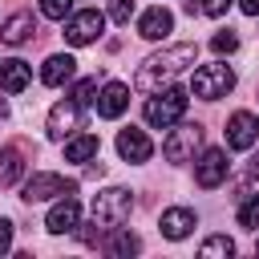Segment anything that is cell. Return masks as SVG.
Listing matches in <instances>:
<instances>
[{
	"instance_id": "obj_1",
	"label": "cell",
	"mask_w": 259,
	"mask_h": 259,
	"mask_svg": "<svg viewBox=\"0 0 259 259\" xmlns=\"http://www.w3.org/2000/svg\"><path fill=\"white\" fill-rule=\"evenodd\" d=\"M198 61V45H170V49H162V53H150L142 65H138V73H134V89L138 93H158L162 85H170L186 65H194Z\"/></svg>"
},
{
	"instance_id": "obj_2",
	"label": "cell",
	"mask_w": 259,
	"mask_h": 259,
	"mask_svg": "<svg viewBox=\"0 0 259 259\" xmlns=\"http://www.w3.org/2000/svg\"><path fill=\"white\" fill-rule=\"evenodd\" d=\"M186 89H174V85H166V89H158L150 101H146V121L154 125V130H170V125H178L182 121V113H186Z\"/></svg>"
},
{
	"instance_id": "obj_3",
	"label": "cell",
	"mask_w": 259,
	"mask_h": 259,
	"mask_svg": "<svg viewBox=\"0 0 259 259\" xmlns=\"http://www.w3.org/2000/svg\"><path fill=\"white\" fill-rule=\"evenodd\" d=\"M130 210H134V194H130L125 186H109V190L93 194V223H97L101 231L121 227V223L130 219Z\"/></svg>"
},
{
	"instance_id": "obj_4",
	"label": "cell",
	"mask_w": 259,
	"mask_h": 259,
	"mask_svg": "<svg viewBox=\"0 0 259 259\" xmlns=\"http://www.w3.org/2000/svg\"><path fill=\"white\" fill-rule=\"evenodd\" d=\"M231 89H235V69H231L227 61L202 65V69H194V77H190V93L202 97V101H219V97H227Z\"/></svg>"
},
{
	"instance_id": "obj_5",
	"label": "cell",
	"mask_w": 259,
	"mask_h": 259,
	"mask_svg": "<svg viewBox=\"0 0 259 259\" xmlns=\"http://www.w3.org/2000/svg\"><path fill=\"white\" fill-rule=\"evenodd\" d=\"M198 146H202V125L198 121H182V125H170V138L162 142V154H166V162L182 166V162L194 158Z\"/></svg>"
},
{
	"instance_id": "obj_6",
	"label": "cell",
	"mask_w": 259,
	"mask_h": 259,
	"mask_svg": "<svg viewBox=\"0 0 259 259\" xmlns=\"http://www.w3.org/2000/svg\"><path fill=\"white\" fill-rule=\"evenodd\" d=\"M65 194H77V182L61 178V174H53V170L32 174V178L24 182V190H20V198H24L28 206H32V202H49V198H65Z\"/></svg>"
},
{
	"instance_id": "obj_7",
	"label": "cell",
	"mask_w": 259,
	"mask_h": 259,
	"mask_svg": "<svg viewBox=\"0 0 259 259\" xmlns=\"http://www.w3.org/2000/svg\"><path fill=\"white\" fill-rule=\"evenodd\" d=\"M105 32V16L97 12V8H81V12H73L69 20H65V40L69 45H93L97 36Z\"/></svg>"
},
{
	"instance_id": "obj_8",
	"label": "cell",
	"mask_w": 259,
	"mask_h": 259,
	"mask_svg": "<svg viewBox=\"0 0 259 259\" xmlns=\"http://www.w3.org/2000/svg\"><path fill=\"white\" fill-rule=\"evenodd\" d=\"M231 174V162H227V150H202V158L194 162V182L202 190H214L219 182H227Z\"/></svg>"
},
{
	"instance_id": "obj_9",
	"label": "cell",
	"mask_w": 259,
	"mask_h": 259,
	"mask_svg": "<svg viewBox=\"0 0 259 259\" xmlns=\"http://www.w3.org/2000/svg\"><path fill=\"white\" fill-rule=\"evenodd\" d=\"M81 109H85V105H77L73 97H69V101H57V105L49 109V138H53V142H65L69 134H77V130H81Z\"/></svg>"
},
{
	"instance_id": "obj_10",
	"label": "cell",
	"mask_w": 259,
	"mask_h": 259,
	"mask_svg": "<svg viewBox=\"0 0 259 259\" xmlns=\"http://www.w3.org/2000/svg\"><path fill=\"white\" fill-rule=\"evenodd\" d=\"M255 138H259V117H255V113L239 109V113L227 117V146H231V150H251Z\"/></svg>"
},
{
	"instance_id": "obj_11",
	"label": "cell",
	"mask_w": 259,
	"mask_h": 259,
	"mask_svg": "<svg viewBox=\"0 0 259 259\" xmlns=\"http://www.w3.org/2000/svg\"><path fill=\"white\" fill-rule=\"evenodd\" d=\"M77 223H81V206H77L73 194H65V198L49 210V219H45V227H49L53 235H69V231H77Z\"/></svg>"
},
{
	"instance_id": "obj_12",
	"label": "cell",
	"mask_w": 259,
	"mask_h": 259,
	"mask_svg": "<svg viewBox=\"0 0 259 259\" xmlns=\"http://www.w3.org/2000/svg\"><path fill=\"white\" fill-rule=\"evenodd\" d=\"M117 154H121L125 162H146V158L154 154V142H150L142 130H134V125H130V130H121V134H117Z\"/></svg>"
},
{
	"instance_id": "obj_13",
	"label": "cell",
	"mask_w": 259,
	"mask_h": 259,
	"mask_svg": "<svg viewBox=\"0 0 259 259\" xmlns=\"http://www.w3.org/2000/svg\"><path fill=\"white\" fill-rule=\"evenodd\" d=\"M170 28H174V16H170L162 4L146 8V12H142V20H138V36H146V40H162Z\"/></svg>"
},
{
	"instance_id": "obj_14",
	"label": "cell",
	"mask_w": 259,
	"mask_h": 259,
	"mask_svg": "<svg viewBox=\"0 0 259 259\" xmlns=\"http://www.w3.org/2000/svg\"><path fill=\"white\" fill-rule=\"evenodd\" d=\"M158 231H162L166 239H186V235L194 231V210H186V206H170V210H162Z\"/></svg>"
},
{
	"instance_id": "obj_15",
	"label": "cell",
	"mask_w": 259,
	"mask_h": 259,
	"mask_svg": "<svg viewBox=\"0 0 259 259\" xmlns=\"http://www.w3.org/2000/svg\"><path fill=\"white\" fill-rule=\"evenodd\" d=\"M125 105H130V85H121V81H109L101 89V97H97V113L101 117H121Z\"/></svg>"
},
{
	"instance_id": "obj_16",
	"label": "cell",
	"mask_w": 259,
	"mask_h": 259,
	"mask_svg": "<svg viewBox=\"0 0 259 259\" xmlns=\"http://www.w3.org/2000/svg\"><path fill=\"white\" fill-rule=\"evenodd\" d=\"M28 77H32L28 61H20V57L0 61V89H4V93H20V89L28 85Z\"/></svg>"
},
{
	"instance_id": "obj_17",
	"label": "cell",
	"mask_w": 259,
	"mask_h": 259,
	"mask_svg": "<svg viewBox=\"0 0 259 259\" xmlns=\"http://www.w3.org/2000/svg\"><path fill=\"white\" fill-rule=\"evenodd\" d=\"M32 32H36V20H32V12H16V16H8V20H4V28H0L4 45H24Z\"/></svg>"
},
{
	"instance_id": "obj_18",
	"label": "cell",
	"mask_w": 259,
	"mask_h": 259,
	"mask_svg": "<svg viewBox=\"0 0 259 259\" xmlns=\"http://www.w3.org/2000/svg\"><path fill=\"white\" fill-rule=\"evenodd\" d=\"M73 69H77V61H73L69 53H57V57H49V61H45V69H40V81L57 89V85H65V81L73 77Z\"/></svg>"
},
{
	"instance_id": "obj_19",
	"label": "cell",
	"mask_w": 259,
	"mask_h": 259,
	"mask_svg": "<svg viewBox=\"0 0 259 259\" xmlns=\"http://www.w3.org/2000/svg\"><path fill=\"white\" fill-rule=\"evenodd\" d=\"M24 174V150L20 146H4L0 150V186H12Z\"/></svg>"
},
{
	"instance_id": "obj_20",
	"label": "cell",
	"mask_w": 259,
	"mask_h": 259,
	"mask_svg": "<svg viewBox=\"0 0 259 259\" xmlns=\"http://www.w3.org/2000/svg\"><path fill=\"white\" fill-rule=\"evenodd\" d=\"M97 150H101L97 134H77V138L65 146V158H69V162H89V158H97Z\"/></svg>"
},
{
	"instance_id": "obj_21",
	"label": "cell",
	"mask_w": 259,
	"mask_h": 259,
	"mask_svg": "<svg viewBox=\"0 0 259 259\" xmlns=\"http://www.w3.org/2000/svg\"><path fill=\"white\" fill-rule=\"evenodd\" d=\"M109 235H113V239L105 243V251H109V255H138V251H142V239H138L134 231H121V227H113Z\"/></svg>"
},
{
	"instance_id": "obj_22",
	"label": "cell",
	"mask_w": 259,
	"mask_h": 259,
	"mask_svg": "<svg viewBox=\"0 0 259 259\" xmlns=\"http://www.w3.org/2000/svg\"><path fill=\"white\" fill-rule=\"evenodd\" d=\"M239 227H247V231H259V194H251V198L239 206Z\"/></svg>"
},
{
	"instance_id": "obj_23",
	"label": "cell",
	"mask_w": 259,
	"mask_h": 259,
	"mask_svg": "<svg viewBox=\"0 0 259 259\" xmlns=\"http://www.w3.org/2000/svg\"><path fill=\"white\" fill-rule=\"evenodd\" d=\"M73 12V0H40V16H49V20H65Z\"/></svg>"
},
{
	"instance_id": "obj_24",
	"label": "cell",
	"mask_w": 259,
	"mask_h": 259,
	"mask_svg": "<svg viewBox=\"0 0 259 259\" xmlns=\"http://www.w3.org/2000/svg\"><path fill=\"white\" fill-rule=\"evenodd\" d=\"M210 49H214L219 57H223V53H235V49H239V36H235L231 28H223V32H214V36H210Z\"/></svg>"
},
{
	"instance_id": "obj_25",
	"label": "cell",
	"mask_w": 259,
	"mask_h": 259,
	"mask_svg": "<svg viewBox=\"0 0 259 259\" xmlns=\"http://www.w3.org/2000/svg\"><path fill=\"white\" fill-rule=\"evenodd\" d=\"M198 251H202V255H231V251H235V243H231L227 235H210Z\"/></svg>"
},
{
	"instance_id": "obj_26",
	"label": "cell",
	"mask_w": 259,
	"mask_h": 259,
	"mask_svg": "<svg viewBox=\"0 0 259 259\" xmlns=\"http://www.w3.org/2000/svg\"><path fill=\"white\" fill-rule=\"evenodd\" d=\"M134 4H138V0H109V20H113V24H130Z\"/></svg>"
},
{
	"instance_id": "obj_27",
	"label": "cell",
	"mask_w": 259,
	"mask_h": 259,
	"mask_svg": "<svg viewBox=\"0 0 259 259\" xmlns=\"http://www.w3.org/2000/svg\"><path fill=\"white\" fill-rule=\"evenodd\" d=\"M93 93H97V77H85V81L73 85V101H77V105H89Z\"/></svg>"
},
{
	"instance_id": "obj_28",
	"label": "cell",
	"mask_w": 259,
	"mask_h": 259,
	"mask_svg": "<svg viewBox=\"0 0 259 259\" xmlns=\"http://www.w3.org/2000/svg\"><path fill=\"white\" fill-rule=\"evenodd\" d=\"M231 4H235V0H202V12H206V16H223Z\"/></svg>"
},
{
	"instance_id": "obj_29",
	"label": "cell",
	"mask_w": 259,
	"mask_h": 259,
	"mask_svg": "<svg viewBox=\"0 0 259 259\" xmlns=\"http://www.w3.org/2000/svg\"><path fill=\"white\" fill-rule=\"evenodd\" d=\"M8 247H12V223L0 219V255H8Z\"/></svg>"
},
{
	"instance_id": "obj_30",
	"label": "cell",
	"mask_w": 259,
	"mask_h": 259,
	"mask_svg": "<svg viewBox=\"0 0 259 259\" xmlns=\"http://www.w3.org/2000/svg\"><path fill=\"white\" fill-rule=\"evenodd\" d=\"M239 8H243L247 16H259V0H239Z\"/></svg>"
},
{
	"instance_id": "obj_31",
	"label": "cell",
	"mask_w": 259,
	"mask_h": 259,
	"mask_svg": "<svg viewBox=\"0 0 259 259\" xmlns=\"http://www.w3.org/2000/svg\"><path fill=\"white\" fill-rule=\"evenodd\" d=\"M247 174H251V178H255V182H259V154H255V158H251V166H247Z\"/></svg>"
},
{
	"instance_id": "obj_32",
	"label": "cell",
	"mask_w": 259,
	"mask_h": 259,
	"mask_svg": "<svg viewBox=\"0 0 259 259\" xmlns=\"http://www.w3.org/2000/svg\"><path fill=\"white\" fill-rule=\"evenodd\" d=\"M0 117H8V101L4 97H0Z\"/></svg>"
},
{
	"instance_id": "obj_33",
	"label": "cell",
	"mask_w": 259,
	"mask_h": 259,
	"mask_svg": "<svg viewBox=\"0 0 259 259\" xmlns=\"http://www.w3.org/2000/svg\"><path fill=\"white\" fill-rule=\"evenodd\" d=\"M255 255H259V239H255Z\"/></svg>"
}]
</instances>
